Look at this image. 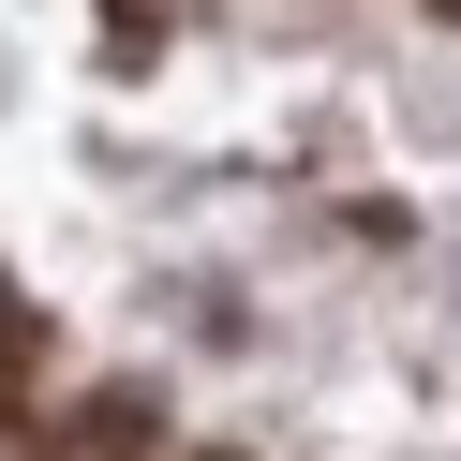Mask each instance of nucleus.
<instances>
[{"mask_svg": "<svg viewBox=\"0 0 461 461\" xmlns=\"http://www.w3.org/2000/svg\"><path fill=\"white\" fill-rule=\"evenodd\" d=\"M120 447H149V402H90V417L60 431V461H120Z\"/></svg>", "mask_w": 461, "mask_h": 461, "instance_id": "nucleus-1", "label": "nucleus"}]
</instances>
